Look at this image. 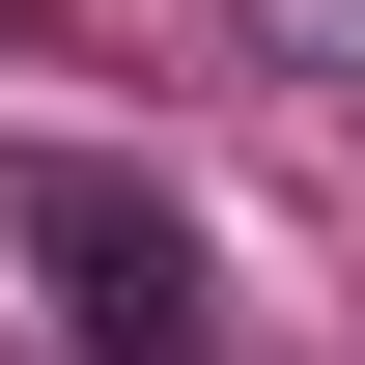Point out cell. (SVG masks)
Masks as SVG:
<instances>
[{
  "label": "cell",
  "instance_id": "obj_1",
  "mask_svg": "<svg viewBox=\"0 0 365 365\" xmlns=\"http://www.w3.org/2000/svg\"><path fill=\"white\" fill-rule=\"evenodd\" d=\"M0 225H29V281H56V337H85V365H197V225H169V197H113V169H29Z\"/></svg>",
  "mask_w": 365,
  "mask_h": 365
},
{
  "label": "cell",
  "instance_id": "obj_2",
  "mask_svg": "<svg viewBox=\"0 0 365 365\" xmlns=\"http://www.w3.org/2000/svg\"><path fill=\"white\" fill-rule=\"evenodd\" d=\"M225 29H253V56H365V0H225Z\"/></svg>",
  "mask_w": 365,
  "mask_h": 365
}]
</instances>
